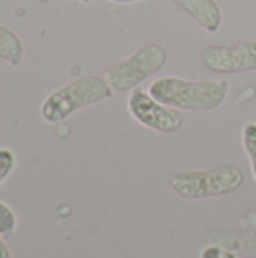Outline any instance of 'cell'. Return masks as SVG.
Listing matches in <instances>:
<instances>
[{
    "label": "cell",
    "instance_id": "cell-16",
    "mask_svg": "<svg viewBox=\"0 0 256 258\" xmlns=\"http://www.w3.org/2000/svg\"><path fill=\"white\" fill-rule=\"evenodd\" d=\"M68 2H74V0H68ZM81 2H89V0H81Z\"/></svg>",
    "mask_w": 256,
    "mask_h": 258
},
{
    "label": "cell",
    "instance_id": "cell-10",
    "mask_svg": "<svg viewBox=\"0 0 256 258\" xmlns=\"http://www.w3.org/2000/svg\"><path fill=\"white\" fill-rule=\"evenodd\" d=\"M244 151L250 162V169L256 181V122H247L241 133Z\"/></svg>",
    "mask_w": 256,
    "mask_h": 258
},
{
    "label": "cell",
    "instance_id": "cell-13",
    "mask_svg": "<svg viewBox=\"0 0 256 258\" xmlns=\"http://www.w3.org/2000/svg\"><path fill=\"white\" fill-rule=\"evenodd\" d=\"M0 258H14L12 257L11 249L8 248V245L5 243V240H3L2 236H0Z\"/></svg>",
    "mask_w": 256,
    "mask_h": 258
},
{
    "label": "cell",
    "instance_id": "cell-2",
    "mask_svg": "<svg viewBox=\"0 0 256 258\" xmlns=\"http://www.w3.org/2000/svg\"><path fill=\"white\" fill-rule=\"evenodd\" d=\"M113 89L104 77L91 74L74 79L47 95L41 104V116L48 124H59L88 106L110 98Z\"/></svg>",
    "mask_w": 256,
    "mask_h": 258
},
{
    "label": "cell",
    "instance_id": "cell-14",
    "mask_svg": "<svg viewBox=\"0 0 256 258\" xmlns=\"http://www.w3.org/2000/svg\"><path fill=\"white\" fill-rule=\"evenodd\" d=\"M112 3H116V5H130V3H137V2H142V0H109Z\"/></svg>",
    "mask_w": 256,
    "mask_h": 258
},
{
    "label": "cell",
    "instance_id": "cell-9",
    "mask_svg": "<svg viewBox=\"0 0 256 258\" xmlns=\"http://www.w3.org/2000/svg\"><path fill=\"white\" fill-rule=\"evenodd\" d=\"M0 59L12 67L21 65L24 59L23 39L9 27L0 23Z\"/></svg>",
    "mask_w": 256,
    "mask_h": 258
},
{
    "label": "cell",
    "instance_id": "cell-11",
    "mask_svg": "<svg viewBox=\"0 0 256 258\" xmlns=\"http://www.w3.org/2000/svg\"><path fill=\"white\" fill-rule=\"evenodd\" d=\"M15 230H17L15 212L8 204L0 201V236L3 239H9L14 236Z\"/></svg>",
    "mask_w": 256,
    "mask_h": 258
},
{
    "label": "cell",
    "instance_id": "cell-6",
    "mask_svg": "<svg viewBox=\"0 0 256 258\" xmlns=\"http://www.w3.org/2000/svg\"><path fill=\"white\" fill-rule=\"evenodd\" d=\"M204 65L220 74L247 73L256 70V41L234 45H210L201 53Z\"/></svg>",
    "mask_w": 256,
    "mask_h": 258
},
{
    "label": "cell",
    "instance_id": "cell-8",
    "mask_svg": "<svg viewBox=\"0 0 256 258\" xmlns=\"http://www.w3.org/2000/svg\"><path fill=\"white\" fill-rule=\"evenodd\" d=\"M180 8L192 15V18L207 32L214 33L222 26V9L214 0H174Z\"/></svg>",
    "mask_w": 256,
    "mask_h": 258
},
{
    "label": "cell",
    "instance_id": "cell-7",
    "mask_svg": "<svg viewBox=\"0 0 256 258\" xmlns=\"http://www.w3.org/2000/svg\"><path fill=\"white\" fill-rule=\"evenodd\" d=\"M208 243L216 245L235 257L256 258V233L220 228L214 230L207 237Z\"/></svg>",
    "mask_w": 256,
    "mask_h": 258
},
{
    "label": "cell",
    "instance_id": "cell-1",
    "mask_svg": "<svg viewBox=\"0 0 256 258\" xmlns=\"http://www.w3.org/2000/svg\"><path fill=\"white\" fill-rule=\"evenodd\" d=\"M149 94L160 103L178 110L211 112L223 106L229 94V83L219 80H187L177 76L155 79Z\"/></svg>",
    "mask_w": 256,
    "mask_h": 258
},
{
    "label": "cell",
    "instance_id": "cell-4",
    "mask_svg": "<svg viewBox=\"0 0 256 258\" xmlns=\"http://www.w3.org/2000/svg\"><path fill=\"white\" fill-rule=\"evenodd\" d=\"M167 62V50L161 44H146L128 57L110 65L103 77L113 92H127L139 88L146 79L157 74Z\"/></svg>",
    "mask_w": 256,
    "mask_h": 258
},
{
    "label": "cell",
    "instance_id": "cell-5",
    "mask_svg": "<svg viewBox=\"0 0 256 258\" xmlns=\"http://www.w3.org/2000/svg\"><path fill=\"white\" fill-rule=\"evenodd\" d=\"M128 112L131 116L146 128L160 133H174L183 125V115L178 109L157 101L149 91L136 88L130 92Z\"/></svg>",
    "mask_w": 256,
    "mask_h": 258
},
{
    "label": "cell",
    "instance_id": "cell-15",
    "mask_svg": "<svg viewBox=\"0 0 256 258\" xmlns=\"http://www.w3.org/2000/svg\"><path fill=\"white\" fill-rule=\"evenodd\" d=\"M35 3H39V5H47V3H50V0H33Z\"/></svg>",
    "mask_w": 256,
    "mask_h": 258
},
{
    "label": "cell",
    "instance_id": "cell-3",
    "mask_svg": "<svg viewBox=\"0 0 256 258\" xmlns=\"http://www.w3.org/2000/svg\"><path fill=\"white\" fill-rule=\"evenodd\" d=\"M244 183V174L238 166L225 165L204 171H189L172 177L174 192L190 201L216 198L234 194Z\"/></svg>",
    "mask_w": 256,
    "mask_h": 258
},
{
    "label": "cell",
    "instance_id": "cell-12",
    "mask_svg": "<svg viewBox=\"0 0 256 258\" xmlns=\"http://www.w3.org/2000/svg\"><path fill=\"white\" fill-rule=\"evenodd\" d=\"M17 157L11 148L2 147L0 148V186L11 177L15 169Z\"/></svg>",
    "mask_w": 256,
    "mask_h": 258
}]
</instances>
